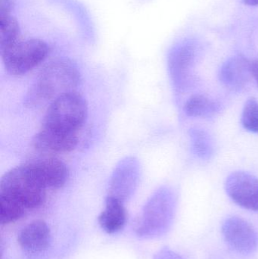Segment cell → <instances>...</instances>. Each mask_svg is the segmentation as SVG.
Listing matches in <instances>:
<instances>
[{
  "mask_svg": "<svg viewBox=\"0 0 258 259\" xmlns=\"http://www.w3.org/2000/svg\"><path fill=\"white\" fill-rule=\"evenodd\" d=\"M244 4L249 6H258V0H243Z\"/></svg>",
  "mask_w": 258,
  "mask_h": 259,
  "instance_id": "603a6c76",
  "label": "cell"
},
{
  "mask_svg": "<svg viewBox=\"0 0 258 259\" xmlns=\"http://www.w3.org/2000/svg\"><path fill=\"white\" fill-rule=\"evenodd\" d=\"M250 67H251V76L254 77L258 85V59L251 61Z\"/></svg>",
  "mask_w": 258,
  "mask_h": 259,
  "instance_id": "7402d4cb",
  "label": "cell"
},
{
  "mask_svg": "<svg viewBox=\"0 0 258 259\" xmlns=\"http://www.w3.org/2000/svg\"><path fill=\"white\" fill-rule=\"evenodd\" d=\"M195 50L192 46L184 45L176 49L169 59V69L174 88L184 92L195 82Z\"/></svg>",
  "mask_w": 258,
  "mask_h": 259,
  "instance_id": "ba28073f",
  "label": "cell"
},
{
  "mask_svg": "<svg viewBox=\"0 0 258 259\" xmlns=\"http://www.w3.org/2000/svg\"><path fill=\"white\" fill-rule=\"evenodd\" d=\"M27 164L45 189L61 188L69 178L68 166L59 158L53 157L40 158Z\"/></svg>",
  "mask_w": 258,
  "mask_h": 259,
  "instance_id": "8fae6325",
  "label": "cell"
},
{
  "mask_svg": "<svg viewBox=\"0 0 258 259\" xmlns=\"http://www.w3.org/2000/svg\"><path fill=\"white\" fill-rule=\"evenodd\" d=\"M27 208L18 201L10 196L0 194V222L8 225L19 220Z\"/></svg>",
  "mask_w": 258,
  "mask_h": 259,
  "instance_id": "ac0fdd59",
  "label": "cell"
},
{
  "mask_svg": "<svg viewBox=\"0 0 258 259\" xmlns=\"http://www.w3.org/2000/svg\"><path fill=\"white\" fill-rule=\"evenodd\" d=\"M251 62L243 56H237L227 60L220 69L221 83L232 91L244 89L251 80Z\"/></svg>",
  "mask_w": 258,
  "mask_h": 259,
  "instance_id": "4fadbf2b",
  "label": "cell"
},
{
  "mask_svg": "<svg viewBox=\"0 0 258 259\" xmlns=\"http://www.w3.org/2000/svg\"><path fill=\"white\" fill-rule=\"evenodd\" d=\"M192 151L198 158L209 159L215 152L214 141L210 134L202 128L194 127L189 131Z\"/></svg>",
  "mask_w": 258,
  "mask_h": 259,
  "instance_id": "2e32d148",
  "label": "cell"
},
{
  "mask_svg": "<svg viewBox=\"0 0 258 259\" xmlns=\"http://www.w3.org/2000/svg\"><path fill=\"white\" fill-rule=\"evenodd\" d=\"M139 164L133 157L123 159L115 169L109 187V196L124 202L133 195L139 179Z\"/></svg>",
  "mask_w": 258,
  "mask_h": 259,
  "instance_id": "9c48e42d",
  "label": "cell"
},
{
  "mask_svg": "<svg viewBox=\"0 0 258 259\" xmlns=\"http://www.w3.org/2000/svg\"><path fill=\"white\" fill-rule=\"evenodd\" d=\"M51 231L44 221L36 220L24 227L18 237L23 250L30 254H39L46 251L51 245Z\"/></svg>",
  "mask_w": 258,
  "mask_h": 259,
  "instance_id": "7c38bea8",
  "label": "cell"
},
{
  "mask_svg": "<svg viewBox=\"0 0 258 259\" xmlns=\"http://www.w3.org/2000/svg\"><path fill=\"white\" fill-rule=\"evenodd\" d=\"M21 29L19 23L12 15L0 16V52L19 41Z\"/></svg>",
  "mask_w": 258,
  "mask_h": 259,
  "instance_id": "e0dca14e",
  "label": "cell"
},
{
  "mask_svg": "<svg viewBox=\"0 0 258 259\" xmlns=\"http://www.w3.org/2000/svg\"><path fill=\"white\" fill-rule=\"evenodd\" d=\"M242 124L247 131L258 134V101L255 98L251 97L245 103L242 114Z\"/></svg>",
  "mask_w": 258,
  "mask_h": 259,
  "instance_id": "d6986e66",
  "label": "cell"
},
{
  "mask_svg": "<svg viewBox=\"0 0 258 259\" xmlns=\"http://www.w3.org/2000/svg\"><path fill=\"white\" fill-rule=\"evenodd\" d=\"M220 111V105L204 95L192 96L184 105V112L192 118H210Z\"/></svg>",
  "mask_w": 258,
  "mask_h": 259,
  "instance_id": "9a60e30c",
  "label": "cell"
},
{
  "mask_svg": "<svg viewBox=\"0 0 258 259\" xmlns=\"http://www.w3.org/2000/svg\"><path fill=\"white\" fill-rule=\"evenodd\" d=\"M153 259H183L177 252L168 247H163L154 254Z\"/></svg>",
  "mask_w": 258,
  "mask_h": 259,
  "instance_id": "ffe728a7",
  "label": "cell"
},
{
  "mask_svg": "<svg viewBox=\"0 0 258 259\" xmlns=\"http://www.w3.org/2000/svg\"><path fill=\"white\" fill-rule=\"evenodd\" d=\"M80 81L78 68L71 61L55 59L39 73L28 100L33 104L51 103L63 94L75 91Z\"/></svg>",
  "mask_w": 258,
  "mask_h": 259,
  "instance_id": "6da1fadb",
  "label": "cell"
},
{
  "mask_svg": "<svg viewBox=\"0 0 258 259\" xmlns=\"http://www.w3.org/2000/svg\"><path fill=\"white\" fill-rule=\"evenodd\" d=\"M45 190L27 163L11 169L0 181V194L14 198L27 209L38 208L43 204Z\"/></svg>",
  "mask_w": 258,
  "mask_h": 259,
  "instance_id": "277c9868",
  "label": "cell"
},
{
  "mask_svg": "<svg viewBox=\"0 0 258 259\" xmlns=\"http://www.w3.org/2000/svg\"><path fill=\"white\" fill-rule=\"evenodd\" d=\"M87 115V103L84 98L76 91L67 93L50 103L42 127L77 133L84 124Z\"/></svg>",
  "mask_w": 258,
  "mask_h": 259,
  "instance_id": "3957f363",
  "label": "cell"
},
{
  "mask_svg": "<svg viewBox=\"0 0 258 259\" xmlns=\"http://www.w3.org/2000/svg\"><path fill=\"white\" fill-rule=\"evenodd\" d=\"M15 7L13 0H0V16L12 15Z\"/></svg>",
  "mask_w": 258,
  "mask_h": 259,
  "instance_id": "44dd1931",
  "label": "cell"
},
{
  "mask_svg": "<svg viewBox=\"0 0 258 259\" xmlns=\"http://www.w3.org/2000/svg\"><path fill=\"white\" fill-rule=\"evenodd\" d=\"M32 144L36 150L42 153H66L77 147L78 137L77 133L42 127L33 137Z\"/></svg>",
  "mask_w": 258,
  "mask_h": 259,
  "instance_id": "30bf717a",
  "label": "cell"
},
{
  "mask_svg": "<svg viewBox=\"0 0 258 259\" xmlns=\"http://www.w3.org/2000/svg\"><path fill=\"white\" fill-rule=\"evenodd\" d=\"M49 53L45 41L39 39L21 40L0 52L3 65L9 74L23 75L42 63Z\"/></svg>",
  "mask_w": 258,
  "mask_h": 259,
  "instance_id": "5b68a950",
  "label": "cell"
},
{
  "mask_svg": "<svg viewBox=\"0 0 258 259\" xmlns=\"http://www.w3.org/2000/svg\"><path fill=\"white\" fill-rule=\"evenodd\" d=\"M127 214L124 202L108 196L105 208L98 216V224L101 229L109 234L120 232L125 226Z\"/></svg>",
  "mask_w": 258,
  "mask_h": 259,
  "instance_id": "5bb4252c",
  "label": "cell"
},
{
  "mask_svg": "<svg viewBox=\"0 0 258 259\" xmlns=\"http://www.w3.org/2000/svg\"><path fill=\"white\" fill-rule=\"evenodd\" d=\"M177 199L172 190L159 189L145 204L136 225V234L142 239H154L165 235L172 226Z\"/></svg>",
  "mask_w": 258,
  "mask_h": 259,
  "instance_id": "7a4b0ae2",
  "label": "cell"
},
{
  "mask_svg": "<svg viewBox=\"0 0 258 259\" xmlns=\"http://www.w3.org/2000/svg\"><path fill=\"white\" fill-rule=\"evenodd\" d=\"M222 233L229 246L239 253L248 255L257 249V233L242 218L234 216L227 219L223 224Z\"/></svg>",
  "mask_w": 258,
  "mask_h": 259,
  "instance_id": "52a82bcc",
  "label": "cell"
},
{
  "mask_svg": "<svg viewBox=\"0 0 258 259\" xmlns=\"http://www.w3.org/2000/svg\"><path fill=\"white\" fill-rule=\"evenodd\" d=\"M225 190L230 199L242 208L258 211V178L245 171H236L227 177Z\"/></svg>",
  "mask_w": 258,
  "mask_h": 259,
  "instance_id": "8992f818",
  "label": "cell"
}]
</instances>
